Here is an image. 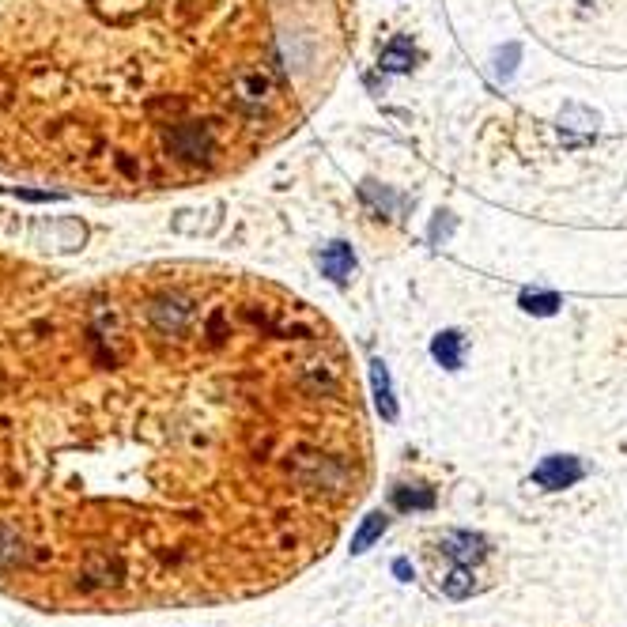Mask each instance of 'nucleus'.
Segmentation results:
<instances>
[{"instance_id":"1","label":"nucleus","mask_w":627,"mask_h":627,"mask_svg":"<svg viewBox=\"0 0 627 627\" xmlns=\"http://www.w3.org/2000/svg\"><path fill=\"white\" fill-rule=\"evenodd\" d=\"M193 0H0V174L140 189L220 155L170 65Z\"/></svg>"},{"instance_id":"2","label":"nucleus","mask_w":627,"mask_h":627,"mask_svg":"<svg viewBox=\"0 0 627 627\" xmlns=\"http://www.w3.org/2000/svg\"><path fill=\"white\" fill-rule=\"evenodd\" d=\"M50 288L46 269H38L23 257L0 250V325L8 322L23 303H31L38 291Z\"/></svg>"},{"instance_id":"3","label":"nucleus","mask_w":627,"mask_h":627,"mask_svg":"<svg viewBox=\"0 0 627 627\" xmlns=\"http://www.w3.org/2000/svg\"><path fill=\"white\" fill-rule=\"evenodd\" d=\"M582 461L578 458H567V454H556V458H544L541 469L533 473V484H541L544 492H560V488H571L582 480Z\"/></svg>"},{"instance_id":"4","label":"nucleus","mask_w":627,"mask_h":627,"mask_svg":"<svg viewBox=\"0 0 627 627\" xmlns=\"http://www.w3.org/2000/svg\"><path fill=\"white\" fill-rule=\"evenodd\" d=\"M318 269H322V276H329L333 284H348V276L356 272V254H352V246H348V242H329V246H322Z\"/></svg>"},{"instance_id":"5","label":"nucleus","mask_w":627,"mask_h":627,"mask_svg":"<svg viewBox=\"0 0 627 627\" xmlns=\"http://www.w3.org/2000/svg\"><path fill=\"white\" fill-rule=\"evenodd\" d=\"M371 390H374V405L382 412V420H397V401H393V382H390V367L382 359L371 363Z\"/></svg>"},{"instance_id":"6","label":"nucleus","mask_w":627,"mask_h":627,"mask_svg":"<svg viewBox=\"0 0 627 627\" xmlns=\"http://www.w3.org/2000/svg\"><path fill=\"white\" fill-rule=\"evenodd\" d=\"M560 133L567 136H594L597 133V114L586 110L582 102H567L560 114Z\"/></svg>"},{"instance_id":"7","label":"nucleus","mask_w":627,"mask_h":627,"mask_svg":"<svg viewBox=\"0 0 627 627\" xmlns=\"http://www.w3.org/2000/svg\"><path fill=\"white\" fill-rule=\"evenodd\" d=\"M431 356H435V363L446 367V371H458L461 367V333L458 329H446V333H439V337L431 340Z\"/></svg>"},{"instance_id":"8","label":"nucleus","mask_w":627,"mask_h":627,"mask_svg":"<svg viewBox=\"0 0 627 627\" xmlns=\"http://www.w3.org/2000/svg\"><path fill=\"white\" fill-rule=\"evenodd\" d=\"M412 61H416L412 42H408V38H393L390 46L382 50V57H378V68H382V72H408Z\"/></svg>"},{"instance_id":"9","label":"nucleus","mask_w":627,"mask_h":627,"mask_svg":"<svg viewBox=\"0 0 627 627\" xmlns=\"http://www.w3.org/2000/svg\"><path fill=\"white\" fill-rule=\"evenodd\" d=\"M393 507L397 510H431L435 507V492H427V488H393Z\"/></svg>"},{"instance_id":"10","label":"nucleus","mask_w":627,"mask_h":627,"mask_svg":"<svg viewBox=\"0 0 627 627\" xmlns=\"http://www.w3.org/2000/svg\"><path fill=\"white\" fill-rule=\"evenodd\" d=\"M386 526H390V518L386 514H367V522H363V529H359L356 537H352V556H359V552H367L382 533H386Z\"/></svg>"},{"instance_id":"11","label":"nucleus","mask_w":627,"mask_h":627,"mask_svg":"<svg viewBox=\"0 0 627 627\" xmlns=\"http://www.w3.org/2000/svg\"><path fill=\"white\" fill-rule=\"evenodd\" d=\"M560 295L556 291H522V310L529 314H537V318H548V314H556L560 310Z\"/></svg>"},{"instance_id":"12","label":"nucleus","mask_w":627,"mask_h":627,"mask_svg":"<svg viewBox=\"0 0 627 627\" xmlns=\"http://www.w3.org/2000/svg\"><path fill=\"white\" fill-rule=\"evenodd\" d=\"M518 61H522V46H518V42H507L503 50L495 53V80L507 84L510 76L518 72Z\"/></svg>"},{"instance_id":"13","label":"nucleus","mask_w":627,"mask_h":627,"mask_svg":"<svg viewBox=\"0 0 627 627\" xmlns=\"http://www.w3.org/2000/svg\"><path fill=\"white\" fill-rule=\"evenodd\" d=\"M450 231H454V216H450V212H439V216H435V223H431V242H435V246H439V242H446V238H450Z\"/></svg>"}]
</instances>
